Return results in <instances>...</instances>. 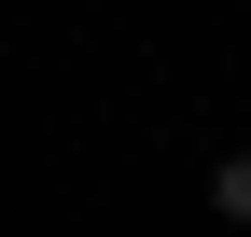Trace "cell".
<instances>
[{"label":"cell","instance_id":"cell-1","mask_svg":"<svg viewBox=\"0 0 251 237\" xmlns=\"http://www.w3.org/2000/svg\"><path fill=\"white\" fill-rule=\"evenodd\" d=\"M209 210H224V223H251V154H224V167H209Z\"/></svg>","mask_w":251,"mask_h":237}]
</instances>
